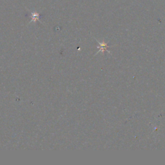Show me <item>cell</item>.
<instances>
[{"label": "cell", "mask_w": 165, "mask_h": 165, "mask_svg": "<svg viewBox=\"0 0 165 165\" xmlns=\"http://www.w3.org/2000/svg\"><path fill=\"white\" fill-rule=\"evenodd\" d=\"M32 14V21L31 22H36L37 20H39V17H40V15L39 14L37 13L36 12H34L31 13Z\"/></svg>", "instance_id": "obj_1"}]
</instances>
